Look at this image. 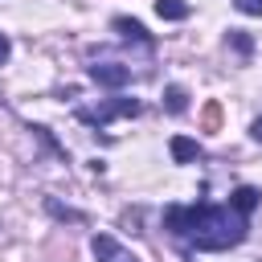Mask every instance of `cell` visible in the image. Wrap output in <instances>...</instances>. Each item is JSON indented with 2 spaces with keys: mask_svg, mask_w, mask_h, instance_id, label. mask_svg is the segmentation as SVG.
<instances>
[{
  "mask_svg": "<svg viewBox=\"0 0 262 262\" xmlns=\"http://www.w3.org/2000/svg\"><path fill=\"white\" fill-rule=\"evenodd\" d=\"M164 225L192 250H229L246 242L250 229L246 213H237L233 205H168Z\"/></svg>",
  "mask_w": 262,
  "mask_h": 262,
  "instance_id": "cell-1",
  "label": "cell"
},
{
  "mask_svg": "<svg viewBox=\"0 0 262 262\" xmlns=\"http://www.w3.org/2000/svg\"><path fill=\"white\" fill-rule=\"evenodd\" d=\"M119 115H139V102L135 98H111V102H102L94 111H78V119L82 123H94V127H102V123H111Z\"/></svg>",
  "mask_w": 262,
  "mask_h": 262,
  "instance_id": "cell-2",
  "label": "cell"
},
{
  "mask_svg": "<svg viewBox=\"0 0 262 262\" xmlns=\"http://www.w3.org/2000/svg\"><path fill=\"white\" fill-rule=\"evenodd\" d=\"M90 250H94V258L98 262H139L119 237H111V233H94L90 237Z\"/></svg>",
  "mask_w": 262,
  "mask_h": 262,
  "instance_id": "cell-3",
  "label": "cell"
},
{
  "mask_svg": "<svg viewBox=\"0 0 262 262\" xmlns=\"http://www.w3.org/2000/svg\"><path fill=\"white\" fill-rule=\"evenodd\" d=\"M90 82H98L106 90H119V86L131 82V70L119 66V61H102V66H90Z\"/></svg>",
  "mask_w": 262,
  "mask_h": 262,
  "instance_id": "cell-4",
  "label": "cell"
},
{
  "mask_svg": "<svg viewBox=\"0 0 262 262\" xmlns=\"http://www.w3.org/2000/svg\"><path fill=\"white\" fill-rule=\"evenodd\" d=\"M258 201H262V192H258L254 184H237V188L229 192V205H233L237 213H246V217H250V213L258 209Z\"/></svg>",
  "mask_w": 262,
  "mask_h": 262,
  "instance_id": "cell-5",
  "label": "cell"
},
{
  "mask_svg": "<svg viewBox=\"0 0 262 262\" xmlns=\"http://www.w3.org/2000/svg\"><path fill=\"white\" fill-rule=\"evenodd\" d=\"M111 29H115L119 37H127V41H139V45H151V37H147V29H143L139 20H131V16H115V20H111Z\"/></svg>",
  "mask_w": 262,
  "mask_h": 262,
  "instance_id": "cell-6",
  "label": "cell"
},
{
  "mask_svg": "<svg viewBox=\"0 0 262 262\" xmlns=\"http://www.w3.org/2000/svg\"><path fill=\"white\" fill-rule=\"evenodd\" d=\"M168 147H172V160H176V164H192V160H201V143L188 139V135H176Z\"/></svg>",
  "mask_w": 262,
  "mask_h": 262,
  "instance_id": "cell-7",
  "label": "cell"
},
{
  "mask_svg": "<svg viewBox=\"0 0 262 262\" xmlns=\"http://www.w3.org/2000/svg\"><path fill=\"white\" fill-rule=\"evenodd\" d=\"M164 106H168L172 115H184V111H188V90H184V86H168V90H164Z\"/></svg>",
  "mask_w": 262,
  "mask_h": 262,
  "instance_id": "cell-8",
  "label": "cell"
},
{
  "mask_svg": "<svg viewBox=\"0 0 262 262\" xmlns=\"http://www.w3.org/2000/svg\"><path fill=\"white\" fill-rule=\"evenodd\" d=\"M156 12L164 20H184L188 16V0H156Z\"/></svg>",
  "mask_w": 262,
  "mask_h": 262,
  "instance_id": "cell-9",
  "label": "cell"
},
{
  "mask_svg": "<svg viewBox=\"0 0 262 262\" xmlns=\"http://www.w3.org/2000/svg\"><path fill=\"white\" fill-rule=\"evenodd\" d=\"M229 45H233V49H237L242 57H250V49H254V41H250V37H246L242 29H229Z\"/></svg>",
  "mask_w": 262,
  "mask_h": 262,
  "instance_id": "cell-10",
  "label": "cell"
},
{
  "mask_svg": "<svg viewBox=\"0 0 262 262\" xmlns=\"http://www.w3.org/2000/svg\"><path fill=\"white\" fill-rule=\"evenodd\" d=\"M237 4V12H246V16H262V0H233Z\"/></svg>",
  "mask_w": 262,
  "mask_h": 262,
  "instance_id": "cell-11",
  "label": "cell"
},
{
  "mask_svg": "<svg viewBox=\"0 0 262 262\" xmlns=\"http://www.w3.org/2000/svg\"><path fill=\"white\" fill-rule=\"evenodd\" d=\"M217 119H221V106H217V102H209V106H205V123H209V127H217Z\"/></svg>",
  "mask_w": 262,
  "mask_h": 262,
  "instance_id": "cell-12",
  "label": "cell"
},
{
  "mask_svg": "<svg viewBox=\"0 0 262 262\" xmlns=\"http://www.w3.org/2000/svg\"><path fill=\"white\" fill-rule=\"evenodd\" d=\"M8 53H12V45H8V37H4V33H0V66H4V61H8Z\"/></svg>",
  "mask_w": 262,
  "mask_h": 262,
  "instance_id": "cell-13",
  "label": "cell"
},
{
  "mask_svg": "<svg viewBox=\"0 0 262 262\" xmlns=\"http://www.w3.org/2000/svg\"><path fill=\"white\" fill-rule=\"evenodd\" d=\"M250 135H254V139H258V143H262V115H258V119H254V127H250Z\"/></svg>",
  "mask_w": 262,
  "mask_h": 262,
  "instance_id": "cell-14",
  "label": "cell"
}]
</instances>
